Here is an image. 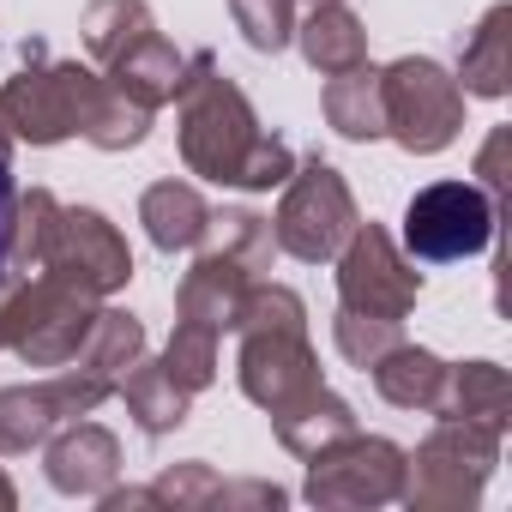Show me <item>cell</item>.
I'll use <instances>...</instances> for the list:
<instances>
[{"label":"cell","mask_w":512,"mask_h":512,"mask_svg":"<svg viewBox=\"0 0 512 512\" xmlns=\"http://www.w3.org/2000/svg\"><path fill=\"white\" fill-rule=\"evenodd\" d=\"M320 109H326V127L350 145H374L386 139V103H380V67H350V73H332L326 91H320Z\"/></svg>","instance_id":"obj_21"},{"label":"cell","mask_w":512,"mask_h":512,"mask_svg":"<svg viewBox=\"0 0 512 512\" xmlns=\"http://www.w3.org/2000/svg\"><path fill=\"white\" fill-rule=\"evenodd\" d=\"M97 296L49 278V272H7L0 278V350L25 368H67L97 320Z\"/></svg>","instance_id":"obj_4"},{"label":"cell","mask_w":512,"mask_h":512,"mask_svg":"<svg viewBox=\"0 0 512 512\" xmlns=\"http://www.w3.org/2000/svg\"><path fill=\"white\" fill-rule=\"evenodd\" d=\"M175 145L187 175L217 181V187H241V193H272L290 181L296 151L260 127L247 91L217 67L211 49H199L181 67L175 85Z\"/></svg>","instance_id":"obj_2"},{"label":"cell","mask_w":512,"mask_h":512,"mask_svg":"<svg viewBox=\"0 0 512 512\" xmlns=\"http://www.w3.org/2000/svg\"><path fill=\"white\" fill-rule=\"evenodd\" d=\"M139 223H145L157 253H193L205 241V229H211V205L187 181H151L139 193Z\"/></svg>","instance_id":"obj_17"},{"label":"cell","mask_w":512,"mask_h":512,"mask_svg":"<svg viewBox=\"0 0 512 512\" xmlns=\"http://www.w3.org/2000/svg\"><path fill=\"white\" fill-rule=\"evenodd\" d=\"M115 392L127 398V416L139 422V434H151V440H157V434H175V428L193 416V392L163 368V356H157V362L139 356V362L121 374Z\"/></svg>","instance_id":"obj_22"},{"label":"cell","mask_w":512,"mask_h":512,"mask_svg":"<svg viewBox=\"0 0 512 512\" xmlns=\"http://www.w3.org/2000/svg\"><path fill=\"white\" fill-rule=\"evenodd\" d=\"M0 121L19 145H61L79 133L97 151H139L151 139V109L79 61H31L13 73L0 91Z\"/></svg>","instance_id":"obj_3"},{"label":"cell","mask_w":512,"mask_h":512,"mask_svg":"<svg viewBox=\"0 0 512 512\" xmlns=\"http://www.w3.org/2000/svg\"><path fill=\"white\" fill-rule=\"evenodd\" d=\"M139 356H145V326H139V314H127V308H97V320H91V332H85V344H79V356H73L67 368H79V374H91V380H103V386H121V374H127Z\"/></svg>","instance_id":"obj_23"},{"label":"cell","mask_w":512,"mask_h":512,"mask_svg":"<svg viewBox=\"0 0 512 512\" xmlns=\"http://www.w3.org/2000/svg\"><path fill=\"white\" fill-rule=\"evenodd\" d=\"M494 241V193L476 181H428L404 205V247L422 266H458Z\"/></svg>","instance_id":"obj_9"},{"label":"cell","mask_w":512,"mask_h":512,"mask_svg":"<svg viewBox=\"0 0 512 512\" xmlns=\"http://www.w3.org/2000/svg\"><path fill=\"white\" fill-rule=\"evenodd\" d=\"M398 338H404L398 320H374V314H350V308L332 314V344H338V356H344L350 368H362V374H368Z\"/></svg>","instance_id":"obj_29"},{"label":"cell","mask_w":512,"mask_h":512,"mask_svg":"<svg viewBox=\"0 0 512 512\" xmlns=\"http://www.w3.org/2000/svg\"><path fill=\"white\" fill-rule=\"evenodd\" d=\"M145 31H157V19H151V7L145 0H91L85 7V19H79V37H85V55L97 61V67H109L115 55H127Z\"/></svg>","instance_id":"obj_25"},{"label":"cell","mask_w":512,"mask_h":512,"mask_svg":"<svg viewBox=\"0 0 512 512\" xmlns=\"http://www.w3.org/2000/svg\"><path fill=\"white\" fill-rule=\"evenodd\" d=\"M229 19L247 37V49L284 55L290 37H296V0H229Z\"/></svg>","instance_id":"obj_27"},{"label":"cell","mask_w":512,"mask_h":512,"mask_svg":"<svg viewBox=\"0 0 512 512\" xmlns=\"http://www.w3.org/2000/svg\"><path fill=\"white\" fill-rule=\"evenodd\" d=\"M434 416H446V422H482V428H500L506 434V422H512V380H506V368L488 362V356L446 362Z\"/></svg>","instance_id":"obj_16"},{"label":"cell","mask_w":512,"mask_h":512,"mask_svg":"<svg viewBox=\"0 0 512 512\" xmlns=\"http://www.w3.org/2000/svg\"><path fill=\"white\" fill-rule=\"evenodd\" d=\"M13 205H19V187H13V163H0V278H7V241H13Z\"/></svg>","instance_id":"obj_30"},{"label":"cell","mask_w":512,"mask_h":512,"mask_svg":"<svg viewBox=\"0 0 512 512\" xmlns=\"http://www.w3.org/2000/svg\"><path fill=\"white\" fill-rule=\"evenodd\" d=\"M380 103L386 139H398L410 157H434L464 133V91L428 55H398L392 67H380Z\"/></svg>","instance_id":"obj_7"},{"label":"cell","mask_w":512,"mask_h":512,"mask_svg":"<svg viewBox=\"0 0 512 512\" xmlns=\"http://www.w3.org/2000/svg\"><path fill=\"white\" fill-rule=\"evenodd\" d=\"M151 506L163 512H278L290 494L278 482H223L205 458H187V464H169L157 482H145Z\"/></svg>","instance_id":"obj_14"},{"label":"cell","mask_w":512,"mask_h":512,"mask_svg":"<svg viewBox=\"0 0 512 512\" xmlns=\"http://www.w3.org/2000/svg\"><path fill=\"white\" fill-rule=\"evenodd\" d=\"M13 506H19V488H13L7 470H0V512H13Z\"/></svg>","instance_id":"obj_32"},{"label":"cell","mask_w":512,"mask_h":512,"mask_svg":"<svg viewBox=\"0 0 512 512\" xmlns=\"http://www.w3.org/2000/svg\"><path fill=\"white\" fill-rule=\"evenodd\" d=\"M37 272H49V278H61V284H73V290L103 302V296L133 284V247L97 205H61L55 229L43 241Z\"/></svg>","instance_id":"obj_10"},{"label":"cell","mask_w":512,"mask_h":512,"mask_svg":"<svg viewBox=\"0 0 512 512\" xmlns=\"http://www.w3.org/2000/svg\"><path fill=\"white\" fill-rule=\"evenodd\" d=\"M193 253H199L193 272H181V284H175V314L193 320V326H211L223 338L241 320V302L253 290V272L235 266L229 253H217V247H193Z\"/></svg>","instance_id":"obj_15"},{"label":"cell","mask_w":512,"mask_h":512,"mask_svg":"<svg viewBox=\"0 0 512 512\" xmlns=\"http://www.w3.org/2000/svg\"><path fill=\"white\" fill-rule=\"evenodd\" d=\"M356 223H362V211H356L350 181H344L320 151L302 157V163L290 169L284 205H278V217H272L278 253H290V260H302V266H326V260H338V247L350 241Z\"/></svg>","instance_id":"obj_6"},{"label":"cell","mask_w":512,"mask_h":512,"mask_svg":"<svg viewBox=\"0 0 512 512\" xmlns=\"http://www.w3.org/2000/svg\"><path fill=\"white\" fill-rule=\"evenodd\" d=\"M103 398H115V386H103L79 368H55L49 380H31V386H0V452L7 458L37 452L61 422L91 416Z\"/></svg>","instance_id":"obj_12"},{"label":"cell","mask_w":512,"mask_h":512,"mask_svg":"<svg viewBox=\"0 0 512 512\" xmlns=\"http://www.w3.org/2000/svg\"><path fill=\"white\" fill-rule=\"evenodd\" d=\"M199 247L229 253V260H235V266H247L253 278H266V272H272V260H278L272 217H260V211H211V229H205V241H199Z\"/></svg>","instance_id":"obj_26"},{"label":"cell","mask_w":512,"mask_h":512,"mask_svg":"<svg viewBox=\"0 0 512 512\" xmlns=\"http://www.w3.org/2000/svg\"><path fill=\"white\" fill-rule=\"evenodd\" d=\"M163 368H169L187 392H205V386L217 380V332H211V326H193V320H175L169 350H163Z\"/></svg>","instance_id":"obj_28"},{"label":"cell","mask_w":512,"mask_h":512,"mask_svg":"<svg viewBox=\"0 0 512 512\" xmlns=\"http://www.w3.org/2000/svg\"><path fill=\"white\" fill-rule=\"evenodd\" d=\"M404 488V446L386 434H338L320 452H308V500L320 512H356V506H392Z\"/></svg>","instance_id":"obj_8"},{"label":"cell","mask_w":512,"mask_h":512,"mask_svg":"<svg viewBox=\"0 0 512 512\" xmlns=\"http://www.w3.org/2000/svg\"><path fill=\"white\" fill-rule=\"evenodd\" d=\"M296 7H332V0H296Z\"/></svg>","instance_id":"obj_34"},{"label":"cell","mask_w":512,"mask_h":512,"mask_svg":"<svg viewBox=\"0 0 512 512\" xmlns=\"http://www.w3.org/2000/svg\"><path fill=\"white\" fill-rule=\"evenodd\" d=\"M500 157H506V133H494V139L482 145V157H476V175L488 181V193H500V187H506V175H500Z\"/></svg>","instance_id":"obj_31"},{"label":"cell","mask_w":512,"mask_h":512,"mask_svg":"<svg viewBox=\"0 0 512 512\" xmlns=\"http://www.w3.org/2000/svg\"><path fill=\"white\" fill-rule=\"evenodd\" d=\"M458 91L464 97H506L512 91V7H488L482 25L458 49Z\"/></svg>","instance_id":"obj_18"},{"label":"cell","mask_w":512,"mask_h":512,"mask_svg":"<svg viewBox=\"0 0 512 512\" xmlns=\"http://www.w3.org/2000/svg\"><path fill=\"white\" fill-rule=\"evenodd\" d=\"M290 43H302V61H308L320 79L350 73V67L368 61V25L344 7V0H332V7H308V19L296 25Z\"/></svg>","instance_id":"obj_20"},{"label":"cell","mask_w":512,"mask_h":512,"mask_svg":"<svg viewBox=\"0 0 512 512\" xmlns=\"http://www.w3.org/2000/svg\"><path fill=\"white\" fill-rule=\"evenodd\" d=\"M43 476L55 494H73V500H97L103 488L121 482V440L103 428V422H61L49 440H43Z\"/></svg>","instance_id":"obj_13"},{"label":"cell","mask_w":512,"mask_h":512,"mask_svg":"<svg viewBox=\"0 0 512 512\" xmlns=\"http://www.w3.org/2000/svg\"><path fill=\"white\" fill-rule=\"evenodd\" d=\"M235 338H241V350H235L241 392L272 416V434L296 458H308L326 440L356 428L350 398H338L320 374V356L308 344V302L290 284L253 278L241 320H235Z\"/></svg>","instance_id":"obj_1"},{"label":"cell","mask_w":512,"mask_h":512,"mask_svg":"<svg viewBox=\"0 0 512 512\" xmlns=\"http://www.w3.org/2000/svg\"><path fill=\"white\" fill-rule=\"evenodd\" d=\"M416 296H422V272H416L410 253L392 241V229L386 223H356L350 241L338 247V308L404 326Z\"/></svg>","instance_id":"obj_11"},{"label":"cell","mask_w":512,"mask_h":512,"mask_svg":"<svg viewBox=\"0 0 512 512\" xmlns=\"http://www.w3.org/2000/svg\"><path fill=\"white\" fill-rule=\"evenodd\" d=\"M181 67H187V61H181V49H175L163 31H145L127 55H115V61H109V73H103V79H109L115 91H127L139 109H151V115H157L163 103H175Z\"/></svg>","instance_id":"obj_19"},{"label":"cell","mask_w":512,"mask_h":512,"mask_svg":"<svg viewBox=\"0 0 512 512\" xmlns=\"http://www.w3.org/2000/svg\"><path fill=\"white\" fill-rule=\"evenodd\" d=\"M13 145H19V139L7 133V121H0V163H13Z\"/></svg>","instance_id":"obj_33"},{"label":"cell","mask_w":512,"mask_h":512,"mask_svg":"<svg viewBox=\"0 0 512 512\" xmlns=\"http://www.w3.org/2000/svg\"><path fill=\"white\" fill-rule=\"evenodd\" d=\"M500 428H482V422H434V434L404 452V488L398 500L410 512H470L500 464Z\"/></svg>","instance_id":"obj_5"},{"label":"cell","mask_w":512,"mask_h":512,"mask_svg":"<svg viewBox=\"0 0 512 512\" xmlns=\"http://www.w3.org/2000/svg\"><path fill=\"white\" fill-rule=\"evenodd\" d=\"M368 380H374V392L392 404V410H434V398H440V380H446V362L434 356V350H422V344H392L374 368H368Z\"/></svg>","instance_id":"obj_24"}]
</instances>
